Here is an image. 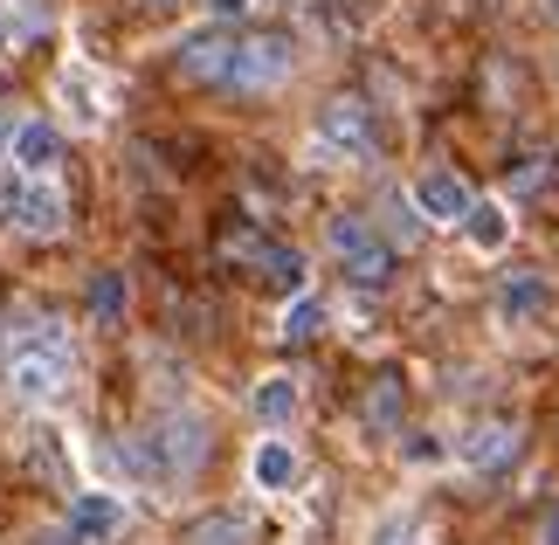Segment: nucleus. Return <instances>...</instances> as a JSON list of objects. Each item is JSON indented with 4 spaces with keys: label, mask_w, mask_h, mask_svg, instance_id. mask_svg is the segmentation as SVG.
<instances>
[{
    "label": "nucleus",
    "mask_w": 559,
    "mask_h": 545,
    "mask_svg": "<svg viewBox=\"0 0 559 545\" xmlns=\"http://www.w3.org/2000/svg\"><path fill=\"white\" fill-rule=\"evenodd\" d=\"M367 422H373V428H394V422H401V380H394V374H380V380H373Z\"/></svg>",
    "instance_id": "20"
},
{
    "label": "nucleus",
    "mask_w": 559,
    "mask_h": 545,
    "mask_svg": "<svg viewBox=\"0 0 559 545\" xmlns=\"http://www.w3.org/2000/svg\"><path fill=\"white\" fill-rule=\"evenodd\" d=\"M255 414H263L270 428H284L290 414H297V387L290 380H263V387H255Z\"/></svg>",
    "instance_id": "18"
},
{
    "label": "nucleus",
    "mask_w": 559,
    "mask_h": 545,
    "mask_svg": "<svg viewBox=\"0 0 559 545\" xmlns=\"http://www.w3.org/2000/svg\"><path fill=\"white\" fill-rule=\"evenodd\" d=\"M249 470H255V484H263V490H290L297 484V449L290 442H263Z\"/></svg>",
    "instance_id": "14"
},
{
    "label": "nucleus",
    "mask_w": 559,
    "mask_h": 545,
    "mask_svg": "<svg viewBox=\"0 0 559 545\" xmlns=\"http://www.w3.org/2000/svg\"><path fill=\"white\" fill-rule=\"evenodd\" d=\"M56 442H62V435H49V428L35 435V470L49 476V484H70V463H62V449H56Z\"/></svg>",
    "instance_id": "21"
},
{
    "label": "nucleus",
    "mask_w": 559,
    "mask_h": 545,
    "mask_svg": "<svg viewBox=\"0 0 559 545\" xmlns=\"http://www.w3.org/2000/svg\"><path fill=\"white\" fill-rule=\"evenodd\" d=\"M8 387H14V401H28V407L56 401L62 387H70V339H62V324H35V332L14 345Z\"/></svg>",
    "instance_id": "1"
},
{
    "label": "nucleus",
    "mask_w": 559,
    "mask_h": 545,
    "mask_svg": "<svg viewBox=\"0 0 559 545\" xmlns=\"http://www.w3.org/2000/svg\"><path fill=\"white\" fill-rule=\"evenodd\" d=\"M373 545H415V532H407V525H386V532H380Z\"/></svg>",
    "instance_id": "23"
},
{
    "label": "nucleus",
    "mask_w": 559,
    "mask_h": 545,
    "mask_svg": "<svg viewBox=\"0 0 559 545\" xmlns=\"http://www.w3.org/2000/svg\"><path fill=\"white\" fill-rule=\"evenodd\" d=\"M546 538H552V545H559V511H552V525H546Z\"/></svg>",
    "instance_id": "25"
},
{
    "label": "nucleus",
    "mask_w": 559,
    "mask_h": 545,
    "mask_svg": "<svg viewBox=\"0 0 559 545\" xmlns=\"http://www.w3.org/2000/svg\"><path fill=\"white\" fill-rule=\"evenodd\" d=\"M367 242H373V228L359 222V214H338V222H332V249L338 256H353V249H367Z\"/></svg>",
    "instance_id": "22"
},
{
    "label": "nucleus",
    "mask_w": 559,
    "mask_h": 545,
    "mask_svg": "<svg viewBox=\"0 0 559 545\" xmlns=\"http://www.w3.org/2000/svg\"><path fill=\"white\" fill-rule=\"evenodd\" d=\"M318 139H325L332 152H346V159H373V104L367 97H332L325 111H318Z\"/></svg>",
    "instance_id": "5"
},
{
    "label": "nucleus",
    "mask_w": 559,
    "mask_h": 545,
    "mask_svg": "<svg viewBox=\"0 0 559 545\" xmlns=\"http://www.w3.org/2000/svg\"><path fill=\"white\" fill-rule=\"evenodd\" d=\"M201 455H207V422L201 414H159V422L132 442V463L145 476H193Z\"/></svg>",
    "instance_id": "2"
},
{
    "label": "nucleus",
    "mask_w": 559,
    "mask_h": 545,
    "mask_svg": "<svg viewBox=\"0 0 559 545\" xmlns=\"http://www.w3.org/2000/svg\"><path fill=\"white\" fill-rule=\"evenodd\" d=\"M8 132H14V125H0V152H8Z\"/></svg>",
    "instance_id": "26"
},
{
    "label": "nucleus",
    "mask_w": 559,
    "mask_h": 545,
    "mask_svg": "<svg viewBox=\"0 0 559 545\" xmlns=\"http://www.w3.org/2000/svg\"><path fill=\"white\" fill-rule=\"evenodd\" d=\"M228 256H242V263L263 270L270 291H305V256H297L290 242H270V235H235Z\"/></svg>",
    "instance_id": "6"
},
{
    "label": "nucleus",
    "mask_w": 559,
    "mask_h": 545,
    "mask_svg": "<svg viewBox=\"0 0 559 545\" xmlns=\"http://www.w3.org/2000/svg\"><path fill=\"white\" fill-rule=\"evenodd\" d=\"M8 159L21 166V180H49V173L62 166V132H56V125H41V118L14 125V132H8Z\"/></svg>",
    "instance_id": "7"
},
{
    "label": "nucleus",
    "mask_w": 559,
    "mask_h": 545,
    "mask_svg": "<svg viewBox=\"0 0 559 545\" xmlns=\"http://www.w3.org/2000/svg\"><path fill=\"white\" fill-rule=\"evenodd\" d=\"M0 222L21 235H62L70 228V201L49 180H21V173H0Z\"/></svg>",
    "instance_id": "4"
},
{
    "label": "nucleus",
    "mask_w": 559,
    "mask_h": 545,
    "mask_svg": "<svg viewBox=\"0 0 559 545\" xmlns=\"http://www.w3.org/2000/svg\"><path fill=\"white\" fill-rule=\"evenodd\" d=\"M153 8H174V0H153Z\"/></svg>",
    "instance_id": "27"
},
{
    "label": "nucleus",
    "mask_w": 559,
    "mask_h": 545,
    "mask_svg": "<svg viewBox=\"0 0 559 545\" xmlns=\"http://www.w3.org/2000/svg\"><path fill=\"white\" fill-rule=\"evenodd\" d=\"M463 235H469L477 249H504L511 222H504V208H490V201H469V208H463Z\"/></svg>",
    "instance_id": "15"
},
{
    "label": "nucleus",
    "mask_w": 559,
    "mask_h": 545,
    "mask_svg": "<svg viewBox=\"0 0 559 545\" xmlns=\"http://www.w3.org/2000/svg\"><path fill=\"white\" fill-rule=\"evenodd\" d=\"M498 311L519 324V318H539L546 311V283H539V270H511L504 283H498Z\"/></svg>",
    "instance_id": "12"
},
{
    "label": "nucleus",
    "mask_w": 559,
    "mask_h": 545,
    "mask_svg": "<svg viewBox=\"0 0 559 545\" xmlns=\"http://www.w3.org/2000/svg\"><path fill=\"white\" fill-rule=\"evenodd\" d=\"M124 297H132V291H124L118 270H97L91 276V311H97V324H118L124 318Z\"/></svg>",
    "instance_id": "16"
},
{
    "label": "nucleus",
    "mask_w": 559,
    "mask_h": 545,
    "mask_svg": "<svg viewBox=\"0 0 559 545\" xmlns=\"http://www.w3.org/2000/svg\"><path fill=\"white\" fill-rule=\"evenodd\" d=\"M346 276H353V291H386V283H394V249H386V242L353 249L346 256Z\"/></svg>",
    "instance_id": "13"
},
{
    "label": "nucleus",
    "mask_w": 559,
    "mask_h": 545,
    "mask_svg": "<svg viewBox=\"0 0 559 545\" xmlns=\"http://www.w3.org/2000/svg\"><path fill=\"white\" fill-rule=\"evenodd\" d=\"M70 532L83 545H104V538H118L124 532V497H104V490H83L70 497Z\"/></svg>",
    "instance_id": "8"
},
{
    "label": "nucleus",
    "mask_w": 559,
    "mask_h": 545,
    "mask_svg": "<svg viewBox=\"0 0 559 545\" xmlns=\"http://www.w3.org/2000/svg\"><path fill=\"white\" fill-rule=\"evenodd\" d=\"M207 8L222 14V21H235V14H249V0H207Z\"/></svg>",
    "instance_id": "24"
},
{
    "label": "nucleus",
    "mask_w": 559,
    "mask_h": 545,
    "mask_svg": "<svg viewBox=\"0 0 559 545\" xmlns=\"http://www.w3.org/2000/svg\"><path fill=\"white\" fill-rule=\"evenodd\" d=\"M318 332H325V304H318V297H297L290 318H284V339L305 345V339H318Z\"/></svg>",
    "instance_id": "19"
},
{
    "label": "nucleus",
    "mask_w": 559,
    "mask_h": 545,
    "mask_svg": "<svg viewBox=\"0 0 559 545\" xmlns=\"http://www.w3.org/2000/svg\"><path fill=\"white\" fill-rule=\"evenodd\" d=\"M187 545H249V525L228 518V511H214V518H201V525H187Z\"/></svg>",
    "instance_id": "17"
},
{
    "label": "nucleus",
    "mask_w": 559,
    "mask_h": 545,
    "mask_svg": "<svg viewBox=\"0 0 559 545\" xmlns=\"http://www.w3.org/2000/svg\"><path fill=\"white\" fill-rule=\"evenodd\" d=\"M228 49H235V35H228V28H201V35H187V42H180V70H187V76H201V83H222Z\"/></svg>",
    "instance_id": "9"
},
{
    "label": "nucleus",
    "mask_w": 559,
    "mask_h": 545,
    "mask_svg": "<svg viewBox=\"0 0 559 545\" xmlns=\"http://www.w3.org/2000/svg\"><path fill=\"white\" fill-rule=\"evenodd\" d=\"M511 455H519V422H484V428H469V442H463L469 470H504Z\"/></svg>",
    "instance_id": "10"
},
{
    "label": "nucleus",
    "mask_w": 559,
    "mask_h": 545,
    "mask_svg": "<svg viewBox=\"0 0 559 545\" xmlns=\"http://www.w3.org/2000/svg\"><path fill=\"white\" fill-rule=\"evenodd\" d=\"M415 208L428 214V222H463V208H469V187L456 180V173H421V187H415Z\"/></svg>",
    "instance_id": "11"
},
{
    "label": "nucleus",
    "mask_w": 559,
    "mask_h": 545,
    "mask_svg": "<svg viewBox=\"0 0 559 545\" xmlns=\"http://www.w3.org/2000/svg\"><path fill=\"white\" fill-rule=\"evenodd\" d=\"M290 70H297V42L284 28H255V35H235L222 91H276Z\"/></svg>",
    "instance_id": "3"
}]
</instances>
